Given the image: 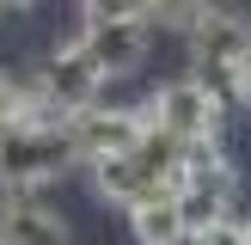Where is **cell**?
Listing matches in <instances>:
<instances>
[{
    "mask_svg": "<svg viewBox=\"0 0 251 245\" xmlns=\"http://www.w3.org/2000/svg\"><path fill=\"white\" fill-rule=\"evenodd\" d=\"M74 159H80V147H74L68 117H31L12 135H0V184L6 190H43Z\"/></svg>",
    "mask_w": 251,
    "mask_h": 245,
    "instance_id": "obj_1",
    "label": "cell"
},
{
    "mask_svg": "<svg viewBox=\"0 0 251 245\" xmlns=\"http://www.w3.org/2000/svg\"><path fill=\"white\" fill-rule=\"evenodd\" d=\"M233 196H239V178H233V166H227V153H221V141L190 147V166H184V178H178V208H184L190 239H202L208 227L233 220Z\"/></svg>",
    "mask_w": 251,
    "mask_h": 245,
    "instance_id": "obj_2",
    "label": "cell"
},
{
    "mask_svg": "<svg viewBox=\"0 0 251 245\" xmlns=\"http://www.w3.org/2000/svg\"><path fill=\"white\" fill-rule=\"evenodd\" d=\"M245 61H251V24L239 19V12H208V19L190 31V74L208 80L221 98H239Z\"/></svg>",
    "mask_w": 251,
    "mask_h": 245,
    "instance_id": "obj_3",
    "label": "cell"
},
{
    "mask_svg": "<svg viewBox=\"0 0 251 245\" xmlns=\"http://www.w3.org/2000/svg\"><path fill=\"white\" fill-rule=\"evenodd\" d=\"M147 117L159 122V129H172L178 141H190V147H208V141H221V117H227V98L215 92L208 80H172V86H159L153 92V104H147Z\"/></svg>",
    "mask_w": 251,
    "mask_h": 245,
    "instance_id": "obj_4",
    "label": "cell"
},
{
    "mask_svg": "<svg viewBox=\"0 0 251 245\" xmlns=\"http://www.w3.org/2000/svg\"><path fill=\"white\" fill-rule=\"evenodd\" d=\"M110 74L98 68V55L86 49V37H74V43H61L55 55H49V68L37 74V86H43V98L61 110V117H74V110L98 104V92H104Z\"/></svg>",
    "mask_w": 251,
    "mask_h": 245,
    "instance_id": "obj_5",
    "label": "cell"
},
{
    "mask_svg": "<svg viewBox=\"0 0 251 245\" xmlns=\"http://www.w3.org/2000/svg\"><path fill=\"white\" fill-rule=\"evenodd\" d=\"M74 129V147H80V159L92 166V159H110V153H129L135 141L147 135V110H110V104H86L68 117Z\"/></svg>",
    "mask_w": 251,
    "mask_h": 245,
    "instance_id": "obj_6",
    "label": "cell"
},
{
    "mask_svg": "<svg viewBox=\"0 0 251 245\" xmlns=\"http://www.w3.org/2000/svg\"><path fill=\"white\" fill-rule=\"evenodd\" d=\"M0 245H74V233L37 190H12L0 202Z\"/></svg>",
    "mask_w": 251,
    "mask_h": 245,
    "instance_id": "obj_7",
    "label": "cell"
},
{
    "mask_svg": "<svg viewBox=\"0 0 251 245\" xmlns=\"http://www.w3.org/2000/svg\"><path fill=\"white\" fill-rule=\"evenodd\" d=\"M80 37H86V49L98 55V68H104L110 80L135 74L141 55H147V24H86Z\"/></svg>",
    "mask_w": 251,
    "mask_h": 245,
    "instance_id": "obj_8",
    "label": "cell"
},
{
    "mask_svg": "<svg viewBox=\"0 0 251 245\" xmlns=\"http://www.w3.org/2000/svg\"><path fill=\"white\" fill-rule=\"evenodd\" d=\"M92 190L104 196V202L135 208V202H147V196H159L166 184H153V178H147L135 153H110V159H92Z\"/></svg>",
    "mask_w": 251,
    "mask_h": 245,
    "instance_id": "obj_9",
    "label": "cell"
},
{
    "mask_svg": "<svg viewBox=\"0 0 251 245\" xmlns=\"http://www.w3.org/2000/svg\"><path fill=\"white\" fill-rule=\"evenodd\" d=\"M129 233H135L141 245H184L190 227H184L178 190H159V196H147V202H135V208H129Z\"/></svg>",
    "mask_w": 251,
    "mask_h": 245,
    "instance_id": "obj_10",
    "label": "cell"
},
{
    "mask_svg": "<svg viewBox=\"0 0 251 245\" xmlns=\"http://www.w3.org/2000/svg\"><path fill=\"white\" fill-rule=\"evenodd\" d=\"M31 117H61V110L43 98L37 80H12V74H0V135H12L19 122H31Z\"/></svg>",
    "mask_w": 251,
    "mask_h": 245,
    "instance_id": "obj_11",
    "label": "cell"
},
{
    "mask_svg": "<svg viewBox=\"0 0 251 245\" xmlns=\"http://www.w3.org/2000/svg\"><path fill=\"white\" fill-rule=\"evenodd\" d=\"M86 24H147L153 19V0H80Z\"/></svg>",
    "mask_w": 251,
    "mask_h": 245,
    "instance_id": "obj_12",
    "label": "cell"
},
{
    "mask_svg": "<svg viewBox=\"0 0 251 245\" xmlns=\"http://www.w3.org/2000/svg\"><path fill=\"white\" fill-rule=\"evenodd\" d=\"M215 12V0H153V24H166V31H184L190 37L196 24Z\"/></svg>",
    "mask_w": 251,
    "mask_h": 245,
    "instance_id": "obj_13",
    "label": "cell"
},
{
    "mask_svg": "<svg viewBox=\"0 0 251 245\" xmlns=\"http://www.w3.org/2000/svg\"><path fill=\"white\" fill-rule=\"evenodd\" d=\"M196 245H251V239H245V220H221V227H208Z\"/></svg>",
    "mask_w": 251,
    "mask_h": 245,
    "instance_id": "obj_14",
    "label": "cell"
},
{
    "mask_svg": "<svg viewBox=\"0 0 251 245\" xmlns=\"http://www.w3.org/2000/svg\"><path fill=\"white\" fill-rule=\"evenodd\" d=\"M239 98H245V104H251V61H245V80H239Z\"/></svg>",
    "mask_w": 251,
    "mask_h": 245,
    "instance_id": "obj_15",
    "label": "cell"
},
{
    "mask_svg": "<svg viewBox=\"0 0 251 245\" xmlns=\"http://www.w3.org/2000/svg\"><path fill=\"white\" fill-rule=\"evenodd\" d=\"M0 6H31V0H0Z\"/></svg>",
    "mask_w": 251,
    "mask_h": 245,
    "instance_id": "obj_16",
    "label": "cell"
},
{
    "mask_svg": "<svg viewBox=\"0 0 251 245\" xmlns=\"http://www.w3.org/2000/svg\"><path fill=\"white\" fill-rule=\"evenodd\" d=\"M245 239H251V220H245Z\"/></svg>",
    "mask_w": 251,
    "mask_h": 245,
    "instance_id": "obj_17",
    "label": "cell"
}]
</instances>
